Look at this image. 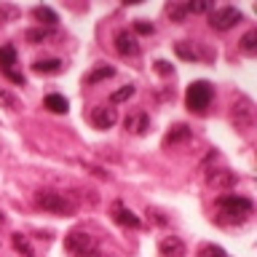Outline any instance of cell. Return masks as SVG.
Segmentation results:
<instances>
[{
	"label": "cell",
	"instance_id": "6da1fadb",
	"mask_svg": "<svg viewBox=\"0 0 257 257\" xmlns=\"http://www.w3.org/2000/svg\"><path fill=\"white\" fill-rule=\"evenodd\" d=\"M252 212H254L252 198L236 196V193H225V196L217 198L214 222H217V225H244Z\"/></svg>",
	"mask_w": 257,
	"mask_h": 257
},
{
	"label": "cell",
	"instance_id": "7a4b0ae2",
	"mask_svg": "<svg viewBox=\"0 0 257 257\" xmlns=\"http://www.w3.org/2000/svg\"><path fill=\"white\" fill-rule=\"evenodd\" d=\"M38 209H43V212H51V214H62V217H70L75 214V198L70 196V193H56V190H38L35 196H32Z\"/></svg>",
	"mask_w": 257,
	"mask_h": 257
},
{
	"label": "cell",
	"instance_id": "3957f363",
	"mask_svg": "<svg viewBox=\"0 0 257 257\" xmlns=\"http://www.w3.org/2000/svg\"><path fill=\"white\" fill-rule=\"evenodd\" d=\"M64 252L70 257H102L94 236L86 230H70L64 236Z\"/></svg>",
	"mask_w": 257,
	"mask_h": 257
},
{
	"label": "cell",
	"instance_id": "277c9868",
	"mask_svg": "<svg viewBox=\"0 0 257 257\" xmlns=\"http://www.w3.org/2000/svg\"><path fill=\"white\" fill-rule=\"evenodd\" d=\"M212 96H214V88L209 80H193L188 86V91H185V104H188L190 112H196V115H204L206 107L212 104Z\"/></svg>",
	"mask_w": 257,
	"mask_h": 257
},
{
	"label": "cell",
	"instance_id": "5b68a950",
	"mask_svg": "<svg viewBox=\"0 0 257 257\" xmlns=\"http://www.w3.org/2000/svg\"><path fill=\"white\" fill-rule=\"evenodd\" d=\"M241 19H244V14H241L238 8H233V6L214 8V11L209 14V27L217 30V32H228L230 27H236Z\"/></svg>",
	"mask_w": 257,
	"mask_h": 257
},
{
	"label": "cell",
	"instance_id": "8992f818",
	"mask_svg": "<svg viewBox=\"0 0 257 257\" xmlns=\"http://www.w3.org/2000/svg\"><path fill=\"white\" fill-rule=\"evenodd\" d=\"M230 123L241 128V132H246V128H252L254 123V107H252V102L246 99V96H238L236 102H233V107H230Z\"/></svg>",
	"mask_w": 257,
	"mask_h": 257
},
{
	"label": "cell",
	"instance_id": "52a82bcc",
	"mask_svg": "<svg viewBox=\"0 0 257 257\" xmlns=\"http://www.w3.org/2000/svg\"><path fill=\"white\" fill-rule=\"evenodd\" d=\"M206 182L217 190H233L238 185V174L230 169H209L206 172Z\"/></svg>",
	"mask_w": 257,
	"mask_h": 257
},
{
	"label": "cell",
	"instance_id": "ba28073f",
	"mask_svg": "<svg viewBox=\"0 0 257 257\" xmlns=\"http://www.w3.org/2000/svg\"><path fill=\"white\" fill-rule=\"evenodd\" d=\"M91 123L96 128H112L118 123V110L112 107V104H96V107L91 110Z\"/></svg>",
	"mask_w": 257,
	"mask_h": 257
},
{
	"label": "cell",
	"instance_id": "9c48e42d",
	"mask_svg": "<svg viewBox=\"0 0 257 257\" xmlns=\"http://www.w3.org/2000/svg\"><path fill=\"white\" fill-rule=\"evenodd\" d=\"M115 51L120 56H140V43H137V38H134V32H128V30H118L115 32Z\"/></svg>",
	"mask_w": 257,
	"mask_h": 257
},
{
	"label": "cell",
	"instance_id": "30bf717a",
	"mask_svg": "<svg viewBox=\"0 0 257 257\" xmlns=\"http://www.w3.org/2000/svg\"><path fill=\"white\" fill-rule=\"evenodd\" d=\"M161 257H185V241L180 236H164L158 241Z\"/></svg>",
	"mask_w": 257,
	"mask_h": 257
},
{
	"label": "cell",
	"instance_id": "8fae6325",
	"mask_svg": "<svg viewBox=\"0 0 257 257\" xmlns=\"http://www.w3.org/2000/svg\"><path fill=\"white\" fill-rule=\"evenodd\" d=\"M123 126H126V132H132V134H137V137H142V134L150 128V115H148L145 110H137V112H132V115H126Z\"/></svg>",
	"mask_w": 257,
	"mask_h": 257
},
{
	"label": "cell",
	"instance_id": "7c38bea8",
	"mask_svg": "<svg viewBox=\"0 0 257 257\" xmlns=\"http://www.w3.org/2000/svg\"><path fill=\"white\" fill-rule=\"evenodd\" d=\"M112 220H115L118 225H123V228H140V225H142L140 217H137L132 209H126L120 201H115V204H112Z\"/></svg>",
	"mask_w": 257,
	"mask_h": 257
},
{
	"label": "cell",
	"instance_id": "4fadbf2b",
	"mask_svg": "<svg viewBox=\"0 0 257 257\" xmlns=\"http://www.w3.org/2000/svg\"><path fill=\"white\" fill-rule=\"evenodd\" d=\"M193 137V128L188 126V123H177V126H172L166 132V137H164V145H177V142H188Z\"/></svg>",
	"mask_w": 257,
	"mask_h": 257
},
{
	"label": "cell",
	"instance_id": "5bb4252c",
	"mask_svg": "<svg viewBox=\"0 0 257 257\" xmlns=\"http://www.w3.org/2000/svg\"><path fill=\"white\" fill-rule=\"evenodd\" d=\"M64 70V62L62 59H38L32 64V72H38V75H56V72Z\"/></svg>",
	"mask_w": 257,
	"mask_h": 257
},
{
	"label": "cell",
	"instance_id": "9a60e30c",
	"mask_svg": "<svg viewBox=\"0 0 257 257\" xmlns=\"http://www.w3.org/2000/svg\"><path fill=\"white\" fill-rule=\"evenodd\" d=\"M56 35L54 27H30L27 32H24V38H27V43L38 46V43H46V40H51Z\"/></svg>",
	"mask_w": 257,
	"mask_h": 257
},
{
	"label": "cell",
	"instance_id": "2e32d148",
	"mask_svg": "<svg viewBox=\"0 0 257 257\" xmlns=\"http://www.w3.org/2000/svg\"><path fill=\"white\" fill-rule=\"evenodd\" d=\"M32 16L40 22V27H56V22H59L56 11H54V8H48V6H35V8H32Z\"/></svg>",
	"mask_w": 257,
	"mask_h": 257
},
{
	"label": "cell",
	"instance_id": "e0dca14e",
	"mask_svg": "<svg viewBox=\"0 0 257 257\" xmlns=\"http://www.w3.org/2000/svg\"><path fill=\"white\" fill-rule=\"evenodd\" d=\"M174 54L180 56V59H185V62H198V59H201L198 48L193 46V43H188V40H180V43H174Z\"/></svg>",
	"mask_w": 257,
	"mask_h": 257
},
{
	"label": "cell",
	"instance_id": "ac0fdd59",
	"mask_svg": "<svg viewBox=\"0 0 257 257\" xmlns=\"http://www.w3.org/2000/svg\"><path fill=\"white\" fill-rule=\"evenodd\" d=\"M43 107L56 112V115H62V112H67V99H64L62 94H48L43 99Z\"/></svg>",
	"mask_w": 257,
	"mask_h": 257
},
{
	"label": "cell",
	"instance_id": "d6986e66",
	"mask_svg": "<svg viewBox=\"0 0 257 257\" xmlns=\"http://www.w3.org/2000/svg\"><path fill=\"white\" fill-rule=\"evenodd\" d=\"M112 75H115V70L107 67V64H99V67H94V70L86 75V83L94 86V83H99V80H107V78H112Z\"/></svg>",
	"mask_w": 257,
	"mask_h": 257
},
{
	"label": "cell",
	"instance_id": "ffe728a7",
	"mask_svg": "<svg viewBox=\"0 0 257 257\" xmlns=\"http://www.w3.org/2000/svg\"><path fill=\"white\" fill-rule=\"evenodd\" d=\"M14 64H16V48L14 46H0V70L8 72V70H14Z\"/></svg>",
	"mask_w": 257,
	"mask_h": 257
},
{
	"label": "cell",
	"instance_id": "44dd1931",
	"mask_svg": "<svg viewBox=\"0 0 257 257\" xmlns=\"http://www.w3.org/2000/svg\"><path fill=\"white\" fill-rule=\"evenodd\" d=\"M22 16V8L14 6V3H0V22L3 24H11Z\"/></svg>",
	"mask_w": 257,
	"mask_h": 257
},
{
	"label": "cell",
	"instance_id": "7402d4cb",
	"mask_svg": "<svg viewBox=\"0 0 257 257\" xmlns=\"http://www.w3.org/2000/svg\"><path fill=\"white\" fill-rule=\"evenodd\" d=\"M11 244H14V249H16V252H19L22 257H35V252L30 249V241H27V236H22V233H14Z\"/></svg>",
	"mask_w": 257,
	"mask_h": 257
},
{
	"label": "cell",
	"instance_id": "603a6c76",
	"mask_svg": "<svg viewBox=\"0 0 257 257\" xmlns=\"http://www.w3.org/2000/svg\"><path fill=\"white\" fill-rule=\"evenodd\" d=\"M241 51H244V54H249V56H252L254 51H257V30H249L246 32V35L244 38H241Z\"/></svg>",
	"mask_w": 257,
	"mask_h": 257
},
{
	"label": "cell",
	"instance_id": "cb8c5ba5",
	"mask_svg": "<svg viewBox=\"0 0 257 257\" xmlns=\"http://www.w3.org/2000/svg\"><path fill=\"white\" fill-rule=\"evenodd\" d=\"M185 11L188 14H212L214 6L209 0H193V3H185Z\"/></svg>",
	"mask_w": 257,
	"mask_h": 257
},
{
	"label": "cell",
	"instance_id": "d4e9b609",
	"mask_svg": "<svg viewBox=\"0 0 257 257\" xmlns=\"http://www.w3.org/2000/svg\"><path fill=\"white\" fill-rule=\"evenodd\" d=\"M166 14H169V19L172 22H185V16H188V11H185V3H169L166 6Z\"/></svg>",
	"mask_w": 257,
	"mask_h": 257
},
{
	"label": "cell",
	"instance_id": "484cf974",
	"mask_svg": "<svg viewBox=\"0 0 257 257\" xmlns=\"http://www.w3.org/2000/svg\"><path fill=\"white\" fill-rule=\"evenodd\" d=\"M134 91H137V88H134L132 83H128V86H123V88H118V91H112V94H110V104H118V102H126V99H132V96H134Z\"/></svg>",
	"mask_w": 257,
	"mask_h": 257
},
{
	"label": "cell",
	"instance_id": "4316f807",
	"mask_svg": "<svg viewBox=\"0 0 257 257\" xmlns=\"http://www.w3.org/2000/svg\"><path fill=\"white\" fill-rule=\"evenodd\" d=\"M196 257H228V252H225L222 246H217V244H204V246H198Z\"/></svg>",
	"mask_w": 257,
	"mask_h": 257
},
{
	"label": "cell",
	"instance_id": "83f0119b",
	"mask_svg": "<svg viewBox=\"0 0 257 257\" xmlns=\"http://www.w3.org/2000/svg\"><path fill=\"white\" fill-rule=\"evenodd\" d=\"M0 107L6 110H19V99L8 91V88H0Z\"/></svg>",
	"mask_w": 257,
	"mask_h": 257
},
{
	"label": "cell",
	"instance_id": "f1b7e54d",
	"mask_svg": "<svg viewBox=\"0 0 257 257\" xmlns=\"http://www.w3.org/2000/svg\"><path fill=\"white\" fill-rule=\"evenodd\" d=\"M134 32H140V35H153V32H156V27H153L150 22H145V19H137V22H134Z\"/></svg>",
	"mask_w": 257,
	"mask_h": 257
},
{
	"label": "cell",
	"instance_id": "f546056e",
	"mask_svg": "<svg viewBox=\"0 0 257 257\" xmlns=\"http://www.w3.org/2000/svg\"><path fill=\"white\" fill-rule=\"evenodd\" d=\"M156 72H158V75H164V78H169V75H174V67L166 59H158L156 62Z\"/></svg>",
	"mask_w": 257,
	"mask_h": 257
},
{
	"label": "cell",
	"instance_id": "4dcf8cb0",
	"mask_svg": "<svg viewBox=\"0 0 257 257\" xmlns=\"http://www.w3.org/2000/svg\"><path fill=\"white\" fill-rule=\"evenodd\" d=\"M6 78H8V80H14V83H19V86L27 83V78H24L22 72H16V70H8V72H6Z\"/></svg>",
	"mask_w": 257,
	"mask_h": 257
},
{
	"label": "cell",
	"instance_id": "1f68e13d",
	"mask_svg": "<svg viewBox=\"0 0 257 257\" xmlns=\"http://www.w3.org/2000/svg\"><path fill=\"white\" fill-rule=\"evenodd\" d=\"M3 222H6V217H3V214H0V225H3Z\"/></svg>",
	"mask_w": 257,
	"mask_h": 257
}]
</instances>
